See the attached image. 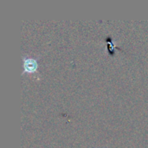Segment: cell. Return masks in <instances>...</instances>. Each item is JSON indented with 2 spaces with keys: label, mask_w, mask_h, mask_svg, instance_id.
Here are the masks:
<instances>
[{
  "label": "cell",
  "mask_w": 148,
  "mask_h": 148,
  "mask_svg": "<svg viewBox=\"0 0 148 148\" xmlns=\"http://www.w3.org/2000/svg\"><path fill=\"white\" fill-rule=\"evenodd\" d=\"M39 57L40 56H23V75L24 73H35L37 71Z\"/></svg>",
  "instance_id": "obj_1"
}]
</instances>
